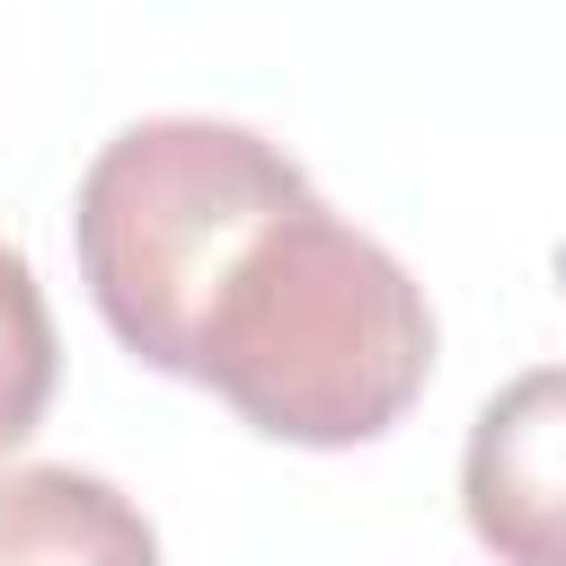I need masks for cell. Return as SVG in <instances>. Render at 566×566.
Here are the masks:
<instances>
[{"label":"cell","mask_w":566,"mask_h":566,"mask_svg":"<svg viewBox=\"0 0 566 566\" xmlns=\"http://www.w3.org/2000/svg\"><path fill=\"white\" fill-rule=\"evenodd\" d=\"M0 566H159V531L88 469H0Z\"/></svg>","instance_id":"4"},{"label":"cell","mask_w":566,"mask_h":566,"mask_svg":"<svg viewBox=\"0 0 566 566\" xmlns=\"http://www.w3.org/2000/svg\"><path fill=\"white\" fill-rule=\"evenodd\" d=\"M460 513L495 566H566V363H539L478 407Z\"/></svg>","instance_id":"3"},{"label":"cell","mask_w":566,"mask_h":566,"mask_svg":"<svg viewBox=\"0 0 566 566\" xmlns=\"http://www.w3.org/2000/svg\"><path fill=\"white\" fill-rule=\"evenodd\" d=\"M53 380H62V345H53L44 283H35V265L0 239V451H18V442L44 424Z\"/></svg>","instance_id":"5"},{"label":"cell","mask_w":566,"mask_h":566,"mask_svg":"<svg viewBox=\"0 0 566 566\" xmlns=\"http://www.w3.org/2000/svg\"><path fill=\"white\" fill-rule=\"evenodd\" d=\"M186 380L301 451L380 442L433 380L424 283L318 195L283 203L212 283Z\"/></svg>","instance_id":"1"},{"label":"cell","mask_w":566,"mask_h":566,"mask_svg":"<svg viewBox=\"0 0 566 566\" xmlns=\"http://www.w3.org/2000/svg\"><path fill=\"white\" fill-rule=\"evenodd\" d=\"M301 195H310L301 159L248 124H212V115L124 124L88 159L80 203H71L80 283H88L97 318L115 327V345L142 354L150 371L186 380L212 283Z\"/></svg>","instance_id":"2"}]
</instances>
